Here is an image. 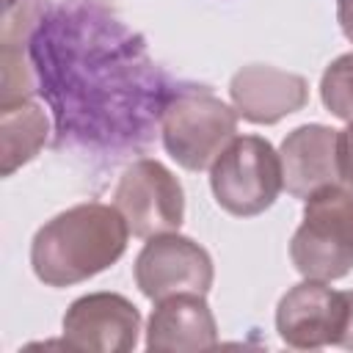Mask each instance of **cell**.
<instances>
[{
    "label": "cell",
    "mask_w": 353,
    "mask_h": 353,
    "mask_svg": "<svg viewBox=\"0 0 353 353\" xmlns=\"http://www.w3.org/2000/svg\"><path fill=\"white\" fill-rule=\"evenodd\" d=\"M130 226L113 204L83 201L50 218L30 243V268L47 287H72L127 251Z\"/></svg>",
    "instance_id": "cell-1"
},
{
    "label": "cell",
    "mask_w": 353,
    "mask_h": 353,
    "mask_svg": "<svg viewBox=\"0 0 353 353\" xmlns=\"http://www.w3.org/2000/svg\"><path fill=\"white\" fill-rule=\"evenodd\" d=\"M290 259L303 279L336 281L353 268V190L328 185L303 204V221L290 240Z\"/></svg>",
    "instance_id": "cell-2"
},
{
    "label": "cell",
    "mask_w": 353,
    "mask_h": 353,
    "mask_svg": "<svg viewBox=\"0 0 353 353\" xmlns=\"http://www.w3.org/2000/svg\"><path fill=\"white\" fill-rule=\"evenodd\" d=\"M237 110L210 88L176 91L160 121L165 152L185 171H204L237 138Z\"/></svg>",
    "instance_id": "cell-3"
},
{
    "label": "cell",
    "mask_w": 353,
    "mask_h": 353,
    "mask_svg": "<svg viewBox=\"0 0 353 353\" xmlns=\"http://www.w3.org/2000/svg\"><path fill=\"white\" fill-rule=\"evenodd\" d=\"M210 188L221 210L254 218L284 190L281 157L262 135H237L210 165Z\"/></svg>",
    "instance_id": "cell-4"
},
{
    "label": "cell",
    "mask_w": 353,
    "mask_h": 353,
    "mask_svg": "<svg viewBox=\"0 0 353 353\" xmlns=\"http://www.w3.org/2000/svg\"><path fill=\"white\" fill-rule=\"evenodd\" d=\"M113 207L124 215L130 234L149 240L154 234L179 232L185 221V190L160 160L143 157L121 171Z\"/></svg>",
    "instance_id": "cell-5"
},
{
    "label": "cell",
    "mask_w": 353,
    "mask_h": 353,
    "mask_svg": "<svg viewBox=\"0 0 353 353\" xmlns=\"http://www.w3.org/2000/svg\"><path fill=\"white\" fill-rule=\"evenodd\" d=\"M135 284L149 301H163L179 292L207 295L215 279L212 256L193 237L179 232L154 234L135 256Z\"/></svg>",
    "instance_id": "cell-6"
},
{
    "label": "cell",
    "mask_w": 353,
    "mask_h": 353,
    "mask_svg": "<svg viewBox=\"0 0 353 353\" xmlns=\"http://www.w3.org/2000/svg\"><path fill=\"white\" fill-rule=\"evenodd\" d=\"M345 317V292L320 279H303L281 295L276 306V331L290 347L317 350L325 345H339Z\"/></svg>",
    "instance_id": "cell-7"
},
{
    "label": "cell",
    "mask_w": 353,
    "mask_h": 353,
    "mask_svg": "<svg viewBox=\"0 0 353 353\" xmlns=\"http://www.w3.org/2000/svg\"><path fill=\"white\" fill-rule=\"evenodd\" d=\"M141 312L119 292H88L63 314V345L72 350L130 353L138 345Z\"/></svg>",
    "instance_id": "cell-8"
},
{
    "label": "cell",
    "mask_w": 353,
    "mask_h": 353,
    "mask_svg": "<svg viewBox=\"0 0 353 353\" xmlns=\"http://www.w3.org/2000/svg\"><path fill=\"white\" fill-rule=\"evenodd\" d=\"M229 97L237 116L245 121L276 124L309 102V83L306 77L270 63H248L232 74Z\"/></svg>",
    "instance_id": "cell-9"
},
{
    "label": "cell",
    "mask_w": 353,
    "mask_h": 353,
    "mask_svg": "<svg viewBox=\"0 0 353 353\" xmlns=\"http://www.w3.org/2000/svg\"><path fill=\"white\" fill-rule=\"evenodd\" d=\"M284 190L309 199L320 188L339 185V130L328 124H301L279 146Z\"/></svg>",
    "instance_id": "cell-10"
},
{
    "label": "cell",
    "mask_w": 353,
    "mask_h": 353,
    "mask_svg": "<svg viewBox=\"0 0 353 353\" xmlns=\"http://www.w3.org/2000/svg\"><path fill=\"white\" fill-rule=\"evenodd\" d=\"M218 345V323L199 292H179L163 301H154L146 325L149 350H207Z\"/></svg>",
    "instance_id": "cell-11"
},
{
    "label": "cell",
    "mask_w": 353,
    "mask_h": 353,
    "mask_svg": "<svg viewBox=\"0 0 353 353\" xmlns=\"http://www.w3.org/2000/svg\"><path fill=\"white\" fill-rule=\"evenodd\" d=\"M50 121L39 102L17 99L0 105V154H3V176H11L19 165L33 160L39 149L47 143Z\"/></svg>",
    "instance_id": "cell-12"
},
{
    "label": "cell",
    "mask_w": 353,
    "mask_h": 353,
    "mask_svg": "<svg viewBox=\"0 0 353 353\" xmlns=\"http://www.w3.org/2000/svg\"><path fill=\"white\" fill-rule=\"evenodd\" d=\"M320 99L331 116L353 121V52H345L325 66L320 77Z\"/></svg>",
    "instance_id": "cell-13"
},
{
    "label": "cell",
    "mask_w": 353,
    "mask_h": 353,
    "mask_svg": "<svg viewBox=\"0 0 353 353\" xmlns=\"http://www.w3.org/2000/svg\"><path fill=\"white\" fill-rule=\"evenodd\" d=\"M339 179L345 188L353 190V121L339 130Z\"/></svg>",
    "instance_id": "cell-14"
},
{
    "label": "cell",
    "mask_w": 353,
    "mask_h": 353,
    "mask_svg": "<svg viewBox=\"0 0 353 353\" xmlns=\"http://www.w3.org/2000/svg\"><path fill=\"white\" fill-rule=\"evenodd\" d=\"M336 19L347 41H353V0H336Z\"/></svg>",
    "instance_id": "cell-15"
},
{
    "label": "cell",
    "mask_w": 353,
    "mask_h": 353,
    "mask_svg": "<svg viewBox=\"0 0 353 353\" xmlns=\"http://www.w3.org/2000/svg\"><path fill=\"white\" fill-rule=\"evenodd\" d=\"M345 301H347V317H345V328L339 336V347L353 350V290L345 292Z\"/></svg>",
    "instance_id": "cell-16"
}]
</instances>
